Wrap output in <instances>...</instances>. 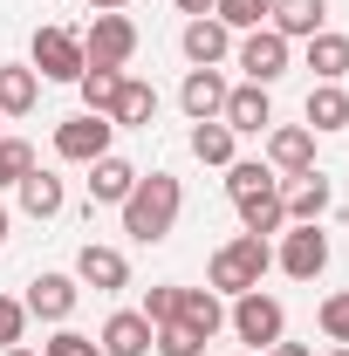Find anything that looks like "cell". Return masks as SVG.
Wrapping results in <instances>:
<instances>
[{
	"mask_svg": "<svg viewBox=\"0 0 349 356\" xmlns=\"http://www.w3.org/2000/svg\"><path fill=\"white\" fill-rule=\"evenodd\" d=\"M178 213H185V185L172 172H151V178H137L131 199H124V233L137 247H158V240H172Z\"/></svg>",
	"mask_w": 349,
	"mask_h": 356,
	"instance_id": "obj_1",
	"label": "cell"
},
{
	"mask_svg": "<svg viewBox=\"0 0 349 356\" xmlns=\"http://www.w3.org/2000/svg\"><path fill=\"white\" fill-rule=\"evenodd\" d=\"M267 267H274V247H267L261 233H233L213 261H206V288L213 295H254Z\"/></svg>",
	"mask_w": 349,
	"mask_h": 356,
	"instance_id": "obj_2",
	"label": "cell"
},
{
	"mask_svg": "<svg viewBox=\"0 0 349 356\" xmlns=\"http://www.w3.org/2000/svg\"><path fill=\"white\" fill-rule=\"evenodd\" d=\"M226 329H233L247 350L261 356V350H274V343L288 336V309H281L274 295H261V288H254V295H233V309H226Z\"/></svg>",
	"mask_w": 349,
	"mask_h": 356,
	"instance_id": "obj_3",
	"label": "cell"
},
{
	"mask_svg": "<svg viewBox=\"0 0 349 356\" xmlns=\"http://www.w3.org/2000/svg\"><path fill=\"white\" fill-rule=\"evenodd\" d=\"M137 55V21L131 14H96L83 35V62L89 69H131Z\"/></svg>",
	"mask_w": 349,
	"mask_h": 356,
	"instance_id": "obj_4",
	"label": "cell"
},
{
	"mask_svg": "<svg viewBox=\"0 0 349 356\" xmlns=\"http://www.w3.org/2000/svg\"><path fill=\"white\" fill-rule=\"evenodd\" d=\"M110 137H117V124L96 117V110L62 117V124H55V158H62V165H96V158H110Z\"/></svg>",
	"mask_w": 349,
	"mask_h": 356,
	"instance_id": "obj_5",
	"label": "cell"
},
{
	"mask_svg": "<svg viewBox=\"0 0 349 356\" xmlns=\"http://www.w3.org/2000/svg\"><path fill=\"white\" fill-rule=\"evenodd\" d=\"M42 83H83V35L69 28H35V62H28Z\"/></svg>",
	"mask_w": 349,
	"mask_h": 356,
	"instance_id": "obj_6",
	"label": "cell"
},
{
	"mask_svg": "<svg viewBox=\"0 0 349 356\" xmlns=\"http://www.w3.org/2000/svg\"><path fill=\"white\" fill-rule=\"evenodd\" d=\"M240 69H247V83H261V89H274L281 76H288V62H295V42L288 35H274V28H254V35H240Z\"/></svg>",
	"mask_w": 349,
	"mask_h": 356,
	"instance_id": "obj_7",
	"label": "cell"
},
{
	"mask_svg": "<svg viewBox=\"0 0 349 356\" xmlns=\"http://www.w3.org/2000/svg\"><path fill=\"white\" fill-rule=\"evenodd\" d=\"M329 178L322 172H295V178H281V213H288V226H322L329 220Z\"/></svg>",
	"mask_w": 349,
	"mask_h": 356,
	"instance_id": "obj_8",
	"label": "cell"
},
{
	"mask_svg": "<svg viewBox=\"0 0 349 356\" xmlns=\"http://www.w3.org/2000/svg\"><path fill=\"white\" fill-rule=\"evenodd\" d=\"M219 124H226L233 137H261V131H274V103H267V89H261V83H233V89H226Z\"/></svg>",
	"mask_w": 349,
	"mask_h": 356,
	"instance_id": "obj_9",
	"label": "cell"
},
{
	"mask_svg": "<svg viewBox=\"0 0 349 356\" xmlns=\"http://www.w3.org/2000/svg\"><path fill=\"white\" fill-rule=\"evenodd\" d=\"M76 302H83V281H76V274H35L21 309L42 315V322H69V315H76Z\"/></svg>",
	"mask_w": 349,
	"mask_h": 356,
	"instance_id": "obj_10",
	"label": "cell"
},
{
	"mask_svg": "<svg viewBox=\"0 0 349 356\" xmlns=\"http://www.w3.org/2000/svg\"><path fill=\"white\" fill-rule=\"evenodd\" d=\"M281 274H295V281H315L322 267H329V233L322 226H288V240H281Z\"/></svg>",
	"mask_w": 349,
	"mask_h": 356,
	"instance_id": "obj_11",
	"label": "cell"
},
{
	"mask_svg": "<svg viewBox=\"0 0 349 356\" xmlns=\"http://www.w3.org/2000/svg\"><path fill=\"white\" fill-rule=\"evenodd\" d=\"M178 48H185V62H192V69H219V62H226V48H233V28L213 21V14H192V21H185V35H178Z\"/></svg>",
	"mask_w": 349,
	"mask_h": 356,
	"instance_id": "obj_12",
	"label": "cell"
},
{
	"mask_svg": "<svg viewBox=\"0 0 349 356\" xmlns=\"http://www.w3.org/2000/svg\"><path fill=\"white\" fill-rule=\"evenodd\" d=\"M226 76L219 69H185V83H178V110L192 117V124H213L219 110H226Z\"/></svg>",
	"mask_w": 349,
	"mask_h": 356,
	"instance_id": "obj_13",
	"label": "cell"
},
{
	"mask_svg": "<svg viewBox=\"0 0 349 356\" xmlns=\"http://www.w3.org/2000/svg\"><path fill=\"white\" fill-rule=\"evenodd\" d=\"M267 165L281 178L315 172V131H308V124H274V131H267Z\"/></svg>",
	"mask_w": 349,
	"mask_h": 356,
	"instance_id": "obj_14",
	"label": "cell"
},
{
	"mask_svg": "<svg viewBox=\"0 0 349 356\" xmlns=\"http://www.w3.org/2000/svg\"><path fill=\"white\" fill-rule=\"evenodd\" d=\"M76 281L96 288V295H117V288H131V261H124L117 247H96V240H89L83 254H76Z\"/></svg>",
	"mask_w": 349,
	"mask_h": 356,
	"instance_id": "obj_15",
	"label": "cell"
},
{
	"mask_svg": "<svg viewBox=\"0 0 349 356\" xmlns=\"http://www.w3.org/2000/svg\"><path fill=\"white\" fill-rule=\"evenodd\" d=\"M151 343H158V329H151L137 309H117L110 322H103V336H96L103 356H151Z\"/></svg>",
	"mask_w": 349,
	"mask_h": 356,
	"instance_id": "obj_16",
	"label": "cell"
},
{
	"mask_svg": "<svg viewBox=\"0 0 349 356\" xmlns=\"http://www.w3.org/2000/svg\"><path fill=\"white\" fill-rule=\"evenodd\" d=\"M137 178H144V172H137L131 158H117V151H110V158H96V165H89V206H124Z\"/></svg>",
	"mask_w": 349,
	"mask_h": 356,
	"instance_id": "obj_17",
	"label": "cell"
},
{
	"mask_svg": "<svg viewBox=\"0 0 349 356\" xmlns=\"http://www.w3.org/2000/svg\"><path fill=\"white\" fill-rule=\"evenodd\" d=\"M151 117H158V89L144 83V76H124L117 83V103H110V124L117 131H144Z\"/></svg>",
	"mask_w": 349,
	"mask_h": 356,
	"instance_id": "obj_18",
	"label": "cell"
},
{
	"mask_svg": "<svg viewBox=\"0 0 349 356\" xmlns=\"http://www.w3.org/2000/svg\"><path fill=\"white\" fill-rule=\"evenodd\" d=\"M178 322L213 343L219 329H226V295H213V288H178Z\"/></svg>",
	"mask_w": 349,
	"mask_h": 356,
	"instance_id": "obj_19",
	"label": "cell"
},
{
	"mask_svg": "<svg viewBox=\"0 0 349 356\" xmlns=\"http://www.w3.org/2000/svg\"><path fill=\"white\" fill-rule=\"evenodd\" d=\"M322 21H329V0H274V14H267V28L288 35V42L322 35Z\"/></svg>",
	"mask_w": 349,
	"mask_h": 356,
	"instance_id": "obj_20",
	"label": "cell"
},
{
	"mask_svg": "<svg viewBox=\"0 0 349 356\" xmlns=\"http://www.w3.org/2000/svg\"><path fill=\"white\" fill-rule=\"evenodd\" d=\"M14 192H21V213H28V220H55V213L69 206V185H62L55 172H42V165H35V172L21 178Z\"/></svg>",
	"mask_w": 349,
	"mask_h": 356,
	"instance_id": "obj_21",
	"label": "cell"
},
{
	"mask_svg": "<svg viewBox=\"0 0 349 356\" xmlns=\"http://www.w3.org/2000/svg\"><path fill=\"white\" fill-rule=\"evenodd\" d=\"M42 103V76L28 62H0V117H28Z\"/></svg>",
	"mask_w": 349,
	"mask_h": 356,
	"instance_id": "obj_22",
	"label": "cell"
},
{
	"mask_svg": "<svg viewBox=\"0 0 349 356\" xmlns=\"http://www.w3.org/2000/svg\"><path fill=\"white\" fill-rule=\"evenodd\" d=\"M308 131L315 137H329V131H349V96H343V83H315L308 89Z\"/></svg>",
	"mask_w": 349,
	"mask_h": 356,
	"instance_id": "obj_23",
	"label": "cell"
},
{
	"mask_svg": "<svg viewBox=\"0 0 349 356\" xmlns=\"http://www.w3.org/2000/svg\"><path fill=\"white\" fill-rule=\"evenodd\" d=\"M308 69H315L322 83H343L349 76V35H336V28L308 35Z\"/></svg>",
	"mask_w": 349,
	"mask_h": 356,
	"instance_id": "obj_24",
	"label": "cell"
},
{
	"mask_svg": "<svg viewBox=\"0 0 349 356\" xmlns=\"http://www.w3.org/2000/svg\"><path fill=\"white\" fill-rule=\"evenodd\" d=\"M267 185H281V172L261 165V158H233V165H226V199H233V206L254 199V192H267Z\"/></svg>",
	"mask_w": 349,
	"mask_h": 356,
	"instance_id": "obj_25",
	"label": "cell"
},
{
	"mask_svg": "<svg viewBox=\"0 0 349 356\" xmlns=\"http://www.w3.org/2000/svg\"><path fill=\"white\" fill-rule=\"evenodd\" d=\"M240 226H247V233H281V226H288V213H281V185H267V192H254V199H240Z\"/></svg>",
	"mask_w": 349,
	"mask_h": 356,
	"instance_id": "obj_26",
	"label": "cell"
},
{
	"mask_svg": "<svg viewBox=\"0 0 349 356\" xmlns=\"http://www.w3.org/2000/svg\"><path fill=\"white\" fill-rule=\"evenodd\" d=\"M192 158L226 172V165H233V131H226L219 117H213V124H192Z\"/></svg>",
	"mask_w": 349,
	"mask_h": 356,
	"instance_id": "obj_27",
	"label": "cell"
},
{
	"mask_svg": "<svg viewBox=\"0 0 349 356\" xmlns=\"http://www.w3.org/2000/svg\"><path fill=\"white\" fill-rule=\"evenodd\" d=\"M267 14H274V0H213V21H226L233 35H254V28H267Z\"/></svg>",
	"mask_w": 349,
	"mask_h": 356,
	"instance_id": "obj_28",
	"label": "cell"
},
{
	"mask_svg": "<svg viewBox=\"0 0 349 356\" xmlns=\"http://www.w3.org/2000/svg\"><path fill=\"white\" fill-rule=\"evenodd\" d=\"M117 83H124V69H83V110H96V117H110V103H117Z\"/></svg>",
	"mask_w": 349,
	"mask_h": 356,
	"instance_id": "obj_29",
	"label": "cell"
},
{
	"mask_svg": "<svg viewBox=\"0 0 349 356\" xmlns=\"http://www.w3.org/2000/svg\"><path fill=\"white\" fill-rule=\"evenodd\" d=\"M158 356H206V336H192L185 322H158Z\"/></svg>",
	"mask_w": 349,
	"mask_h": 356,
	"instance_id": "obj_30",
	"label": "cell"
},
{
	"mask_svg": "<svg viewBox=\"0 0 349 356\" xmlns=\"http://www.w3.org/2000/svg\"><path fill=\"white\" fill-rule=\"evenodd\" d=\"M315 322H322V336H329V343H349V288H336V295H322V309H315Z\"/></svg>",
	"mask_w": 349,
	"mask_h": 356,
	"instance_id": "obj_31",
	"label": "cell"
},
{
	"mask_svg": "<svg viewBox=\"0 0 349 356\" xmlns=\"http://www.w3.org/2000/svg\"><path fill=\"white\" fill-rule=\"evenodd\" d=\"M28 172H35V151H28L21 137H0V192H7V185H21Z\"/></svg>",
	"mask_w": 349,
	"mask_h": 356,
	"instance_id": "obj_32",
	"label": "cell"
},
{
	"mask_svg": "<svg viewBox=\"0 0 349 356\" xmlns=\"http://www.w3.org/2000/svg\"><path fill=\"white\" fill-rule=\"evenodd\" d=\"M144 322H151V329H158V322H178V288L172 281H165V288H144Z\"/></svg>",
	"mask_w": 349,
	"mask_h": 356,
	"instance_id": "obj_33",
	"label": "cell"
},
{
	"mask_svg": "<svg viewBox=\"0 0 349 356\" xmlns=\"http://www.w3.org/2000/svg\"><path fill=\"white\" fill-rule=\"evenodd\" d=\"M42 356H103V350H96V336H83V329H55L42 343Z\"/></svg>",
	"mask_w": 349,
	"mask_h": 356,
	"instance_id": "obj_34",
	"label": "cell"
},
{
	"mask_svg": "<svg viewBox=\"0 0 349 356\" xmlns=\"http://www.w3.org/2000/svg\"><path fill=\"white\" fill-rule=\"evenodd\" d=\"M21 329H28V309H21L14 295H0V350H14V343H21Z\"/></svg>",
	"mask_w": 349,
	"mask_h": 356,
	"instance_id": "obj_35",
	"label": "cell"
},
{
	"mask_svg": "<svg viewBox=\"0 0 349 356\" xmlns=\"http://www.w3.org/2000/svg\"><path fill=\"white\" fill-rule=\"evenodd\" d=\"M261 356H315V350H308V343H288V336H281V343H274V350H261Z\"/></svg>",
	"mask_w": 349,
	"mask_h": 356,
	"instance_id": "obj_36",
	"label": "cell"
},
{
	"mask_svg": "<svg viewBox=\"0 0 349 356\" xmlns=\"http://www.w3.org/2000/svg\"><path fill=\"white\" fill-rule=\"evenodd\" d=\"M178 14H213V0H172Z\"/></svg>",
	"mask_w": 349,
	"mask_h": 356,
	"instance_id": "obj_37",
	"label": "cell"
},
{
	"mask_svg": "<svg viewBox=\"0 0 349 356\" xmlns=\"http://www.w3.org/2000/svg\"><path fill=\"white\" fill-rule=\"evenodd\" d=\"M89 7H96V14H124L131 0H89Z\"/></svg>",
	"mask_w": 349,
	"mask_h": 356,
	"instance_id": "obj_38",
	"label": "cell"
},
{
	"mask_svg": "<svg viewBox=\"0 0 349 356\" xmlns=\"http://www.w3.org/2000/svg\"><path fill=\"white\" fill-rule=\"evenodd\" d=\"M7 233H14V220H7V206H0V247H7Z\"/></svg>",
	"mask_w": 349,
	"mask_h": 356,
	"instance_id": "obj_39",
	"label": "cell"
},
{
	"mask_svg": "<svg viewBox=\"0 0 349 356\" xmlns=\"http://www.w3.org/2000/svg\"><path fill=\"white\" fill-rule=\"evenodd\" d=\"M7 356H35V350H28V343H14V350H7Z\"/></svg>",
	"mask_w": 349,
	"mask_h": 356,
	"instance_id": "obj_40",
	"label": "cell"
},
{
	"mask_svg": "<svg viewBox=\"0 0 349 356\" xmlns=\"http://www.w3.org/2000/svg\"><path fill=\"white\" fill-rule=\"evenodd\" d=\"M329 356H349V343H336V350H329Z\"/></svg>",
	"mask_w": 349,
	"mask_h": 356,
	"instance_id": "obj_41",
	"label": "cell"
}]
</instances>
